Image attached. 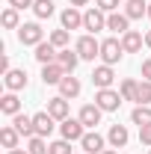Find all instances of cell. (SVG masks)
Listing matches in <instances>:
<instances>
[{"instance_id": "cell-1", "label": "cell", "mask_w": 151, "mask_h": 154, "mask_svg": "<svg viewBox=\"0 0 151 154\" xmlns=\"http://www.w3.org/2000/svg\"><path fill=\"white\" fill-rule=\"evenodd\" d=\"M122 92H116V89H98L95 92V104L104 110V113H116L119 107H122Z\"/></svg>"}, {"instance_id": "cell-2", "label": "cell", "mask_w": 151, "mask_h": 154, "mask_svg": "<svg viewBox=\"0 0 151 154\" xmlns=\"http://www.w3.org/2000/svg\"><path fill=\"white\" fill-rule=\"evenodd\" d=\"M83 30H89V36H95L98 30H107V12H101L98 6L83 12Z\"/></svg>"}, {"instance_id": "cell-3", "label": "cell", "mask_w": 151, "mask_h": 154, "mask_svg": "<svg viewBox=\"0 0 151 154\" xmlns=\"http://www.w3.org/2000/svg\"><path fill=\"white\" fill-rule=\"evenodd\" d=\"M122 57H125V48H122L119 38H104L101 42V59H104V65H116Z\"/></svg>"}, {"instance_id": "cell-4", "label": "cell", "mask_w": 151, "mask_h": 154, "mask_svg": "<svg viewBox=\"0 0 151 154\" xmlns=\"http://www.w3.org/2000/svg\"><path fill=\"white\" fill-rule=\"evenodd\" d=\"M18 42H21V45H33V48H36V45L45 42V30L39 27L36 21H33V24H21V27H18Z\"/></svg>"}, {"instance_id": "cell-5", "label": "cell", "mask_w": 151, "mask_h": 154, "mask_svg": "<svg viewBox=\"0 0 151 154\" xmlns=\"http://www.w3.org/2000/svg\"><path fill=\"white\" fill-rule=\"evenodd\" d=\"M59 134H62V139H68V142H80L83 139V134H86V125L80 122V119H65L62 125H59Z\"/></svg>"}, {"instance_id": "cell-6", "label": "cell", "mask_w": 151, "mask_h": 154, "mask_svg": "<svg viewBox=\"0 0 151 154\" xmlns=\"http://www.w3.org/2000/svg\"><path fill=\"white\" fill-rule=\"evenodd\" d=\"M74 51L80 54V59H95V57H101V42L95 36H80Z\"/></svg>"}, {"instance_id": "cell-7", "label": "cell", "mask_w": 151, "mask_h": 154, "mask_svg": "<svg viewBox=\"0 0 151 154\" xmlns=\"http://www.w3.org/2000/svg\"><path fill=\"white\" fill-rule=\"evenodd\" d=\"M113 80H116L113 65H98L92 71V86L95 89H113Z\"/></svg>"}, {"instance_id": "cell-8", "label": "cell", "mask_w": 151, "mask_h": 154, "mask_svg": "<svg viewBox=\"0 0 151 154\" xmlns=\"http://www.w3.org/2000/svg\"><path fill=\"white\" fill-rule=\"evenodd\" d=\"M59 21H62V30H68V33L83 27V15H80V9H77V6H68V9H62Z\"/></svg>"}, {"instance_id": "cell-9", "label": "cell", "mask_w": 151, "mask_h": 154, "mask_svg": "<svg viewBox=\"0 0 151 154\" xmlns=\"http://www.w3.org/2000/svg\"><path fill=\"white\" fill-rule=\"evenodd\" d=\"M36 62H42V65H51V62H57L59 57V48L57 45H51V42H42V45H36Z\"/></svg>"}, {"instance_id": "cell-10", "label": "cell", "mask_w": 151, "mask_h": 154, "mask_svg": "<svg viewBox=\"0 0 151 154\" xmlns=\"http://www.w3.org/2000/svg\"><path fill=\"white\" fill-rule=\"evenodd\" d=\"M68 74L59 62H51V65H42V80H45V86H59V80Z\"/></svg>"}, {"instance_id": "cell-11", "label": "cell", "mask_w": 151, "mask_h": 154, "mask_svg": "<svg viewBox=\"0 0 151 154\" xmlns=\"http://www.w3.org/2000/svg\"><path fill=\"white\" fill-rule=\"evenodd\" d=\"M3 83H6L9 92H21V89H27V71L24 68H12L9 74H3Z\"/></svg>"}, {"instance_id": "cell-12", "label": "cell", "mask_w": 151, "mask_h": 154, "mask_svg": "<svg viewBox=\"0 0 151 154\" xmlns=\"http://www.w3.org/2000/svg\"><path fill=\"white\" fill-rule=\"evenodd\" d=\"M80 145H83L86 154H101L104 151V136L98 134V131H86L83 139H80Z\"/></svg>"}, {"instance_id": "cell-13", "label": "cell", "mask_w": 151, "mask_h": 154, "mask_svg": "<svg viewBox=\"0 0 151 154\" xmlns=\"http://www.w3.org/2000/svg\"><path fill=\"white\" fill-rule=\"evenodd\" d=\"M54 122H57V119L48 113V110H45V113H36V116H33V125H36V136H51V134H54Z\"/></svg>"}, {"instance_id": "cell-14", "label": "cell", "mask_w": 151, "mask_h": 154, "mask_svg": "<svg viewBox=\"0 0 151 154\" xmlns=\"http://www.w3.org/2000/svg\"><path fill=\"white\" fill-rule=\"evenodd\" d=\"M128 24H131V18H128L125 12H110V15H107V30H113L119 36H125V33L131 30Z\"/></svg>"}, {"instance_id": "cell-15", "label": "cell", "mask_w": 151, "mask_h": 154, "mask_svg": "<svg viewBox=\"0 0 151 154\" xmlns=\"http://www.w3.org/2000/svg\"><path fill=\"white\" fill-rule=\"evenodd\" d=\"M101 113H104V110H101L98 104H86V107H80V116H77V119H80L86 128H95V125H101Z\"/></svg>"}, {"instance_id": "cell-16", "label": "cell", "mask_w": 151, "mask_h": 154, "mask_svg": "<svg viewBox=\"0 0 151 154\" xmlns=\"http://www.w3.org/2000/svg\"><path fill=\"white\" fill-rule=\"evenodd\" d=\"M48 113L54 116L57 122H65V119H68V98H62V95L51 98V101H48Z\"/></svg>"}, {"instance_id": "cell-17", "label": "cell", "mask_w": 151, "mask_h": 154, "mask_svg": "<svg viewBox=\"0 0 151 154\" xmlns=\"http://www.w3.org/2000/svg\"><path fill=\"white\" fill-rule=\"evenodd\" d=\"M12 125H15V131H18L21 136H36V125H33V116H24V113H18V116H12Z\"/></svg>"}, {"instance_id": "cell-18", "label": "cell", "mask_w": 151, "mask_h": 154, "mask_svg": "<svg viewBox=\"0 0 151 154\" xmlns=\"http://www.w3.org/2000/svg\"><path fill=\"white\" fill-rule=\"evenodd\" d=\"M142 45H145V36L136 33V30H128V33L122 36V48H125V54H136Z\"/></svg>"}, {"instance_id": "cell-19", "label": "cell", "mask_w": 151, "mask_h": 154, "mask_svg": "<svg viewBox=\"0 0 151 154\" xmlns=\"http://www.w3.org/2000/svg\"><path fill=\"white\" fill-rule=\"evenodd\" d=\"M128 139H131V134H128V128H125V125H113V128H110V134H107V142H110L113 148H125V145H128Z\"/></svg>"}, {"instance_id": "cell-20", "label": "cell", "mask_w": 151, "mask_h": 154, "mask_svg": "<svg viewBox=\"0 0 151 154\" xmlns=\"http://www.w3.org/2000/svg\"><path fill=\"white\" fill-rule=\"evenodd\" d=\"M59 95L62 98H77L80 95V80H77L74 74H65L59 80Z\"/></svg>"}, {"instance_id": "cell-21", "label": "cell", "mask_w": 151, "mask_h": 154, "mask_svg": "<svg viewBox=\"0 0 151 154\" xmlns=\"http://www.w3.org/2000/svg\"><path fill=\"white\" fill-rule=\"evenodd\" d=\"M57 62L68 71V74H74L77 62H80V54H77V51H71V48H62V51H59V57H57Z\"/></svg>"}, {"instance_id": "cell-22", "label": "cell", "mask_w": 151, "mask_h": 154, "mask_svg": "<svg viewBox=\"0 0 151 154\" xmlns=\"http://www.w3.org/2000/svg\"><path fill=\"white\" fill-rule=\"evenodd\" d=\"M125 15H128L131 21L148 15V3H145V0H125Z\"/></svg>"}, {"instance_id": "cell-23", "label": "cell", "mask_w": 151, "mask_h": 154, "mask_svg": "<svg viewBox=\"0 0 151 154\" xmlns=\"http://www.w3.org/2000/svg\"><path fill=\"white\" fill-rule=\"evenodd\" d=\"M0 142H3V148H18V142H21V134L15 131V125H6V128H0Z\"/></svg>"}, {"instance_id": "cell-24", "label": "cell", "mask_w": 151, "mask_h": 154, "mask_svg": "<svg viewBox=\"0 0 151 154\" xmlns=\"http://www.w3.org/2000/svg\"><path fill=\"white\" fill-rule=\"evenodd\" d=\"M0 113H6V116H18L21 113V101L15 92H6V95L0 98Z\"/></svg>"}, {"instance_id": "cell-25", "label": "cell", "mask_w": 151, "mask_h": 154, "mask_svg": "<svg viewBox=\"0 0 151 154\" xmlns=\"http://www.w3.org/2000/svg\"><path fill=\"white\" fill-rule=\"evenodd\" d=\"M131 122L133 125H151V107H145V104H136L133 107V113H131Z\"/></svg>"}, {"instance_id": "cell-26", "label": "cell", "mask_w": 151, "mask_h": 154, "mask_svg": "<svg viewBox=\"0 0 151 154\" xmlns=\"http://www.w3.org/2000/svg\"><path fill=\"white\" fill-rule=\"evenodd\" d=\"M27 151H30V154H51V145L45 142V136H30Z\"/></svg>"}, {"instance_id": "cell-27", "label": "cell", "mask_w": 151, "mask_h": 154, "mask_svg": "<svg viewBox=\"0 0 151 154\" xmlns=\"http://www.w3.org/2000/svg\"><path fill=\"white\" fill-rule=\"evenodd\" d=\"M136 104H151V80H139V86H136Z\"/></svg>"}, {"instance_id": "cell-28", "label": "cell", "mask_w": 151, "mask_h": 154, "mask_svg": "<svg viewBox=\"0 0 151 154\" xmlns=\"http://www.w3.org/2000/svg\"><path fill=\"white\" fill-rule=\"evenodd\" d=\"M33 12H36V18H51L54 15V0H36Z\"/></svg>"}, {"instance_id": "cell-29", "label": "cell", "mask_w": 151, "mask_h": 154, "mask_svg": "<svg viewBox=\"0 0 151 154\" xmlns=\"http://www.w3.org/2000/svg\"><path fill=\"white\" fill-rule=\"evenodd\" d=\"M3 27H6V30H18L21 27V21H18V9H12V6H9V9H3Z\"/></svg>"}, {"instance_id": "cell-30", "label": "cell", "mask_w": 151, "mask_h": 154, "mask_svg": "<svg viewBox=\"0 0 151 154\" xmlns=\"http://www.w3.org/2000/svg\"><path fill=\"white\" fill-rule=\"evenodd\" d=\"M48 42H51V45H57L59 51H62V48H65V45H68V42H71V33H68V30H62V27H59V30H54V33H51V38H48Z\"/></svg>"}, {"instance_id": "cell-31", "label": "cell", "mask_w": 151, "mask_h": 154, "mask_svg": "<svg viewBox=\"0 0 151 154\" xmlns=\"http://www.w3.org/2000/svg\"><path fill=\"white\" fill-rule=\"evenodd\" d=\"M136 86H139V83L131 80V77H128V80H122V89H119L122 98H125V101H136Z\"/></svg>"}, {"instance_id": "cell-32", "label": "cell", "mask_w": 151, "mask_h": 154, "mask_svg": "<svg viewBox=\"0 0 151 154\" xmlns=\"http://www.w3.org/2000/svg\"><path fill=\"white\" fill-rule=\"evenodd\" d=\"M51 154H71V142H68V139H57V142H51Z\"/></svg>"}, {"instance_id": "cell-33", "label": "cell", "mask_w": 151, "mask_h": 154, "mask_svg": "<svg viewBox=\"0 0 151 154\" xmlns=\"http://www.w3.org/2000/svg\"><path fill=\"white\" fill-rule=\"evenodd\" d=\"M119 3H122V0H95V6H98L101 12H107V15L119 9Z\"/></svg>"}, {"instance_id": "cell-34", "label": "cell", "mask_w": 151, "mask_h": 154, "mask_svg": "<svg viewBox=\"0 0 151 154\" xmlns=\"http://www.w3.org/2000/svg\"><path fill=\"white\" fill-rule=\"evenodd\" d=\"M139 142L151 148V125H142V128H139Z\"/></svg>"}, {"instance_id": "cell-35", "label": "cell", "mask_w": 151, "mask_h": 154, "mask_svg": "<svg viewBox=\"0 0 151 154\" xmlns=\"http://www.w3.org/2000/svg\"><path fill=\"white\" fill-rule=\"evenodd\" d=\"M33 3H36V0H9V6H12V9H33Z\"/></svg>"}, {"instance_id": "cell-36", "label": "cell", "mask_w": 151, "mask_h": 154, "mask_svg": "<svg viewBox=\"0 0 151 154\" xmlns=\"http://www.w3.org/2000/svg\"><path fill=\"white\" fill-rule=\"evenodd\" d=\"M142 80H151V59H142Z\"/></svg>"}, {"instance_id": "cell-37", "label": "cell", "mask_w": 151, "mask_h": 154, "mask_svg": "<svg viewBox=\"0 0 151 154\" xmlns=\"http://www.w3.org/2000/svg\"><path fill=\"white\" fill-rule=\"evenodd\" d=\"M68 3H71V6H86L89 0H68Z\"/></svg>"}, {"instance_id": "cell-38", "label": "cell", "mask_w": 151, "mask_h": 154, "mask_svg": "<svg viewBox=\"0 0 151 154\" xmlns=\"http://www.w3.org/2000/svg\"><path fill=\"white\" fill-rule=\"evenodd\" d=\"M9 154H30V151H27V148H12Z\"/></svg>"}, {"instance_id": "cell-39", "label": "cell", "mask_w": 151, "mask_h": 154, "mask_svg": "<svg viewBox=\"0 0 151 154\" xmlns=\"http://www.w3.org/2000/svg\"><path fill=\"white\" fill-rule=\"evenodd\" d=\"M101 154H119V148H104Z\"/></svg>"}, {"instance_id": "cell-40", "label": "cell", "mask_w": 151, "mask_h": 154, "mask_svg": "<svg viewBox=\"0 0 151 154\" xmlns=\"http://www.w3.org/2000/svg\"><path fill=\"white\" fill-rule=\"evenodd\" d=\"M145 45H148V48H151V30H148V33H145Z\"/></svg>"}, {"instance_id": "cell-41", "label": "cell", "mask_w": 151, "mask_h": 154, "mask_svg": "<svg viewBox=\"0 0 151 154\" xmlns=\"http://www.w3.org/2000/svg\"><path fill=\"white\" fill-rule=\"evenodd\" d=\"M148 18H151V3H148Z\"/></svg>"}, {"instance_id": "cell-42", "label": "cell", "mask_w": 151, "mask_h": 154, "mask_svg": "<svg viewBox=\"0 0 151 154\" xmlns=\"http://www.w3.org/2000/svg\"><path fill=\"white\" fill-rule=\"evenodd\" d=\"M148 154H151V148H148Z\"/></svg>"}]
</instances>
